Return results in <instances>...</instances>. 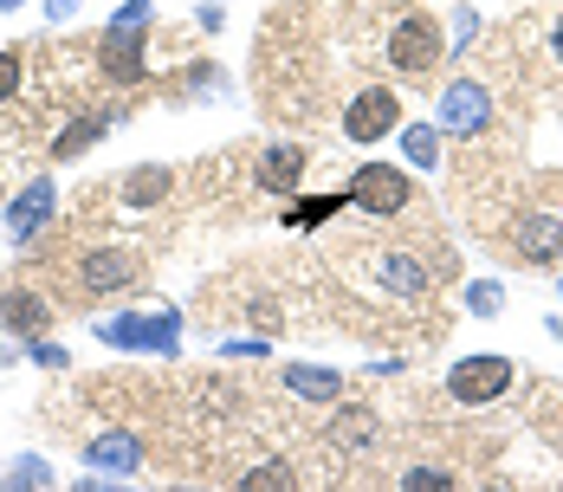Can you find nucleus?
Segmentation results:
<instances>
[{
	"label": "nucleus",
	"instance_id": "obj_1",
	"mask_svg": "<svg viewBox=\"0 0 563 492\" xmlns=\"http://www.w3.org/2000/svg\"><path fill=\"white\" fill-rule=\"evenodd\" d=\"M97 344H111V351L169 356L182 337H175V311H124V318H104V324H97Z\"/></svg>",
	"mask_w": 563,
	"mask_h": 492
},
{
	"label": "nucleus",
	"instance_id": "obj_2",
	"mask_svg": "<svg viewBox=\"0 0 563 492\" xmlns=\"http://www.w3.org/2000/svg\"><path fill=\"white\" fill-rule=\"evenodd\" d=\"M512 376H518L512 356H460L453 376H447V396L467 402V409H480V402H498L512 389Z\"/></svg>",
	"mask_w": 563,
	"mask_h": 492
},
{
	"label": "nucleus",
	"instance_id": "obj_3",
	"mask_svg": "<svg viewBox=\"0 0 563 492\" xmlns=\"http://www.w3.org/2000/svg\"><path fill=\"white\" fill-rule=\"evenodd\" d=\"M389 66L409 71V78H427V71L440 66V33H434L427 13H402V20H395V33H389Z\"/></svg>",
	"mask_w": 563,
	"mask_h": 492
},
{
	"label": "nucleus",
	"instance_id": "obj_4",
	"mask_svg": "<svg viewBox=\"0 0 563 492\" xmlns=\"http://www.w3.org/2000/svg\"><path fill=\"white\" fill-rule=\"evenodd\" d=\"M486 124H493V98H486V84L453 78V84L440 91V130H453V137H480Z\"/></svg>",
	"mask_w": 563,
	"mask_h": 492
},
{
	"label": "nucleus",
	"instance_id": "obj_5",
	"mask_svg": "<svg viewBox=\"0 0 563 492\" xmlns=\"http://www.w3.org/2000/svg\"><path fill=\"white\" fill-rule=\"evenodd\" d=\"M356 208L363 214H402L409 208V195H415V182H409V169H389V162H369V169H356Z\"/></svg>",
	"mask_w": 563,
	"mask_h": 492
},
{
	"label": "nucleus",
	"instance_id": "obj_6",
	"mask_svg": "<svg viewBox=\"0 0 563 492\" xmlns=\"http://www.w3.org/2000/svg\"><path fill=\"white\" fill-rule=\"evenodd\" d=\"M395 124H402V98H395L389 84L356 91V104L344 111V137H356V142H382Z\"/></svg>",
	"mask_w": 563,
	"mask_h": 492
},
{
	"label": "nucleus",
	"instance_id": "obj_7",
	"mask_svg": "<svg viewBox=\"0 0 563 492\" xmlns=\"http://www.w3.org/2000/svg\"><path fill=\"white\" fill-rule=\"evenodd\" d=\"M53 208H59V188H53V175H33V182H26V188L7 202V214H0V220H7V233L26 247V240H39V227L53 220Z\"/></svg>",
	"mask_w": 563,
	"mask_h": 492
},
{
	"label": "nucleus",
	"instance_id": "obj_8",
	"mask_svg": "<svg viewBox=\"0 0 563 492\" xmlns=\"http://www.w3.org/2000/svg\"><path fill=\"white\" fill-rule=\"evenodd\" d=\"M137 273H142V253H130V247H97V253L78 260V285L84 291H117V285H130Z\"/></svg>",
	"mask_w": 563,
	"mask_h": 492
},
{
	"label": "nucleus",
	"instance_id": "obj_9",
	"mask_svg": "<svg viewBox=\"0 0 563 492\" xmlns=\"http://www.w3.org/2000/svg\"><path fill=\"white\" fill-rule=\"evenodd\" d=\"M84 467H91V473H137L142 467V440L130 434V427H111V434L84 440Z\"/></svg>",
	"mask_w": 563,
	"mask_h": 492
},
{
	"label": "nucleus",
	"instance_id": "obj_10",
	"mask_svg": "<svg viewBox=\"0 0 563 492\" xmlns=\"http://www.w3.org/2000/svg\"><path fill=\"white\" fill-rule=\"evenodd\" d=\"M53 324V305L39 291H0V331H20V337H39Z\"/></svg>",
	"mask_w": 563,
	"mask_h": 492
},
{
	"label": "nucleus",
	"instance_id": "obj_11",
	"mask_svg": "<svg viewBox=\"0 0 563 492\" xmlns=\"http://www.w3.org/2000/svg\"><path fill=\"white\" fill-rule=\"evenodd\" d=\"M512 247L525 253V260H538V266H551L563 253V220H544V214H531V220H518L512 227Z\"/></svg>",
	"mask_w": 563,
	"mask_h": 492
},
{
	"label": "nucleus",
	"instance_id": "obj_12",
	"mask_svg": "<svg viewBox=\"0 0 563 492\" xmlns=\"http://www.w3.org/2000/svg\"><path fill=\"white\" fill-rule=\"evenodd\" d=\"M97 53H104V66H111L117 84H137L142 71H149V66H142V33H111V26H104Z\"/></svg>",
	"mask_w": 563,
	"mask_h": 492
},
{
	"label": "nucleus",
	"instance_id": "obj_13",
	"mask_svg": "<svg viewBox=\"0 0 563 492\" xmlns=\"http://www.w3.org/2000/svg\"><path fill=\"white\" fill-rule=\"evenodd\" d=\"M285 389L305 396V402H337V396H344V376L324 369V363H291V369H285Z\"/></svg>",
	"mask_w": 563,
	"mask_h": 492
},
{
	"label": "nucleus",
	"instance_id": "obj_14",
	"mask_svg": "<svg viewBox=\"0 0 563 492\" xmlns=\"http://www.w3.org/2000/svg\"><path fill=\"white\" fill-rule=\"evenodd\" d=\"M298 175H305V142L266 149V162H260V182H266V188H298Z\"/></svg>",
	"mask_w": 563,
	"mask_h": 492
},
{
	"label": "nucleus",
	"instance_id": "obj_15",
	"mask_svg": "<svg viewBox=\"0 0 563 492\" xmlns=\"http://www.w3.org/2000/svg\"><path fill=\"white\" fill-rule=\"evenodd\" d=\"M104 130H111V117H71V130H59V137H53V162L84 156L91 142H104Z\"/></svg>",
	"mask_w": 563,
	"mask_h": 492
},
{
	"label": "nucleus",
	"instance_id": "obj_16",
	"mask_svg": "<svg viewBox=\"0 0 563 492\" xmlns=\"http://www.w3.org/2000/svg\"><path fill=\"white\" fill-rule=\"evenodd\" d=\"M382 279H389V291H402V298H422L427 291L422 260H409V253H389V260H382Z\"/></svg>",
	"mask_w": 563,
	"mask_h": 492
},
{
	"label": "nucleus",
	"instance_id": "obj_17",
	"mask_svg": "<svg viewBox=\"0 0 563 492\" xmlns=\"http://www.w3.org/2000/svg\"><path fill=\"white\" fill-rule=\"evenodd\" d=\"M162 195H169V169H130V182H124V202L130 208H149Z\"/></svg>",
	"mask_w": 563,
	"mask_h": 492
},
{
	"label": "nucleus",
	"instance_id": "obj_18",
	"mask_svg": "<svg viewBox=\"0 0 563 492\" xmlns=\"http://www.w3.org/2000/svg\"><path fill=\"white\" fill-rule=\"evenodd\" d=\"M402 149H409L415 169H434V162H440V137H434L427 124H409V130H402Z\"/></svg>",
	"mask_w": 563,
	"mask_h": 492
},
{
	"label": "nucleus",
	"instance_id": "obj_19",
	"mask_svg": "<svg viewBox=\"0 0 563 492\" xmlns=\"http://www.w3.org/2000/svg\"><path fill=\"white\" fill-rule=\"evenodd\" d=\"M337 208H344V195H311V202H298V208L285 214V227H318V220H331Z\"/></svg>",
	"mask_w": 563,
	"mask_h": 492
},
{
	"label": "nucleus",
	"instance_id": "obj_20",
	"mask_svg": "<svg viewBox=\"0 0 563 492\" xmlns=\"http://www.w3.org/2000/svg\"><path fill=\"white\" fill-rule=\"evenodd\" d=\"M149 20H156V0H124L111 13V33H149Z\"/></svg>",
	"mask_w": 563,
	"mask_h": 492
},
{
	"label": "nucleus",
	"instance_id": "obj_21",
	"mask_svg": "<svg viewBox=\"0 0 563 492\" xmlns=\"http://www.w3.org/2000/svg\"><path fill=\"white\" fill-rule=\"evenodd\" d=\"M7 487H53V467H46L39 454H20V460L7 467Z\"/></svg>",
	"mask_w": 563,
	"mask_h": 492
},
{
	"label": "nucleus",
	"instance_id": "obj_22",
	"mask_svg": "<svg viewBox=\"0 0 563 492\" xmlns=\"http://www.w3.org/2000/svg\"><path fill=\"white\" fill-rule=\"evenodd\" d=\"M331 440H337V447H369V440H376V422H369V415H337Z\"/></svg>",
	"mask_w": 563,
	"mask_h": 492
},
{
	"label": "nucleus",
	"instance_id": "obj_23",
	"mask_svg": "<svg viewBox=\"0 0 563 492\" xmlns=\"http://www.w3.org/2000/svg\"><path fill=\"white\" fill-rule=\"evenodd\" d=\"M20 351L33 356V363H39V369H66V344H53V337H26V344H20Z\"/></svg>",
	"mask_w": 563,
	"mask_h": 492
},
{
	"label": "nucleus",
	"instance_id": "obj_24",
	"mask_svg": "<svg viewBox=\"0 0 563 492\" xmlns=\"http://www.w3.org/2000/svg\"><path fill=\"white\" fill-rule=\"evenodd\" d=\"M498 298H505V291H498L493 279H473V285H467V311H480V318H493Z\"/></svg>",
	"mask_w": 563,
	"mask_h": 492
},
{
	"label": "nucleus",
	"instance_id": "obj_25",
	"mask_svg": "<svg viewBox=\"0 0 563 492\" xmlns=\"http://www.w3.org/2000/svg\"><path fill=\"white\" fill-rule=\"evenodd\" d=\"M402 487H415V492H440V487H453V473H440V467H409V473H402Z\"/></svg>",
	"mask_w": 563,
	"mask_h": 492
},
{
	"label": "nucleus",
	"instance_id": "obj_26",
	"mask_svg": "<svg viewBox=\"0 0 563 492\" xmlns=\"http://www.w3.org/2000/svg\"><path fill=\"white\" fill-rule=\"evenodd\" d=\"M246 487H291V467H285V460H273V467H253V473H246Z\"/></svg>",
	"mask_w": 563,
	"mask_h": 492
},
{
	"label": "nucleus",
	"instance_id": "obj_27",
	"mask_svg": "<svg viewBox=\"0 0 563 492\" xmlns=\"http://www.w3.org/2000/svg\"><path fill=\"white\" fill-rule=\"evenodd\" d=\"M453 39H460V46H473V39H480V13H473V7H460V13H453Z\"/></svg>",
	"mask_w": 563,
	"mask_h": 492
},
{
	"label": "nucleus",
	"instance_id": "obj_28",
	"mask_svg": "<svg viewBox=\"0 0 563 492\" xmlns=\"http://www.w3.org/2000/svg\"><path fill=\"white\" fill-rule=\"evenodd\" d=\"M13 91H20V59H13V53H0V104H7Z\"/></svg>",
	"mask_w": 563,
	"mask_h": 492
},
{
	"label": "nucleus",
	"instance_id": "obj_29",
	"mask_svg": "<svg viewBox=\"0 0 563 492\" xmlns=\"http://www.w3.org/2000/svg\"><path fill=\"white\" fill-rule=\"evenodd\" d=\"M78 7H84V0H46V20H71Z\"/></svg>",
	"mask_w": 563,
	"mask_h": 492
},
{
	"label": "nucleus",
	"instance_id": "obj_30",
	"mask_svg": "<svg viewBox=\"0 0 563 492\" xmlns=\"http://www.w3.org/2000/svg\"><path fill=\"white\" fill-rule=\"evenodd\" d=\"M13 356H20V351H13V344H0V369H7V363H13Z\"/></svg>",
	"mask_w": 563,
	"mask_h": 492
},
{
	"label": "nucleus",
	"instance_id": "obj_31",
	"mask_svg": "<svg viewBox=\"0 0 563 492\" xmlns=\"http://www.w3.org/2000/svg\"><path fill=\"white\" fill-rule=\"evenodd\" d=\"M20 7H26V0H0V13H20Z\"/></svg>",
	"mask_w": 563,
	"mask_h": 492
},
{
	"label": "nucleus",
	"instance_id": "obj_32",
	"mask_svg": "<svg viewBox=\"0 0 563 492\" xmlns=\"http://www.w3.org/2000/svg\"><path fill=\"white\" fill-rule=\"evenodd\" d=\"M558 59H563V20H558Z\"/></svg>",
	"mask_w": 563,
	"mask_h": 492
},
{
	"label": "nucleus",
	"instance_id": "obj_33",
	"mask_svg": "<svg viewBox=\"0 0 563 492\" xmlns=\"http://www.w3.org/2000/svg\"><path fill=\"white\" fill-rule=\"evenodd\" d=\"M558 285H563V279H558Z\"/></svg>",
	"mask_w": 563,
	"mask_h": 492
}]
</instances>
